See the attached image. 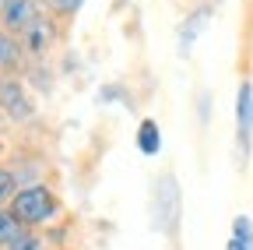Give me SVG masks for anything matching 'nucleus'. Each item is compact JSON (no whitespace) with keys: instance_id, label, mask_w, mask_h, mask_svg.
Instances as JSON below:
<instances>
[{"instance_id":"6","label":"nucleus","mask_w":253,"mask_h":250,"mask_svg":"<svg viewBox=\"0 0 253 250\" xmlns=\"http://www.w3.org/2000/svg\"><path fill=\"white\" fill-rule=\"evenodd\" d=\"M53 39H56V18L53 14H39L36 21H32V28L21 36V46H25L28 60H42L49 53Z\"/></svg>"},{"instance_id":"1","label":"nucleus","mask_w":253,"mask_h":250,"mask_svg":"<svg viewBox=\"0 0 253 250\" xmlns=\"http://www.w3.org/2000/svg\"><path fill=\"white\" fill-rule=\"evenodd\" d=\"M60 208H63L60 194L53 191V187H46V183H32V187H21V191L14 194V201H11V215L18 218V222H21L25 229L49 226L53 218L60 215Z\"/></svg>"},{"instance_id":"8","label":"nucleus","mask_w":253,"mask_h":250,"mask_svg":"<svg viewBox=\"0 0 253 250\" xmlns=\"http://www.w3.org/2000/svg\"><path fill=\"white\" fill-rule=\"evenodd\" d=\"M25 60H28V53H25L21 39L0 28V74H21Z\"/></svg>"},{"instance_id":"15","label":"nucleus","mask_w":253,"mask_h":250,"mask_svg":"<svg viewBox=\"0 0 253 250\" xmlns=\"http://www.w3.org/2000/svg\"><path fill=\"white\" fill-rule=\"evenodd\" d=\"M225 250H253V243H246V240H236V236H229Z\"/></svg>"},{"instance_id":"3","label":"nucleus","mask_w":253,"mask_h":250,"mask_svg":"<svg viewBox=\"0 0 253 250\" xmlns=\"http://www.w3.org/2000/svg\"><path fill=\"white\" fill-rule=\"evenodd\" d=\"M236 151H239V166H246L253 151V81L246 78L236 88Z\"/></svg>"},{"instance_id":"4","label":"nucleus","mask_w":253,"mask_h":250,"mask_svg":"<svg viewBox=\"0 0 253 250\" xmlns=\"http://www.w3.org/2000/svg\"><path fill=\"white\" fill-rule=\"evenodd\" d=\"M155 222L162 233H176L179 222V183L169 173L155 180Z\"/></svg>"},{"instance_id":"16","label":"nucleus","mask_w":253,"mask_h":250,"mask_svg":"<svg viewBox=\"0 0 253 250\" xmlns=\"http://www.w3.org/2000/svg\"><path fill=\"white\" fill-rule=\"evenodd\" d=\"M4 4H7V0H0V7H4Z\"/></svg>"},{"instance_id":"9","label":"nucleus","mask_w":253,"mask_h":250,"mask_svg":"<svg viewBox=\"0 0 253 250\" xmlns=\"http://www.w3.org/2000/svg\"><path fill=\"white\" fill-rule=\"evenodd\" d=\"M134 141H137L141 155H158V151H162V131H158V123H155L151 116L137 123V134H134Z\"/></svg>"},{"instance_id":"5","label":"nucleus","mask_w":253,"mask_h":250,"mask_svg":"<svg viewBox=\"0 0 253 250\" xmlns=\"http://www.w3.org/2000/svg\"><path fill=\"white\" fill-rule=\"evenodd\" d=\"M39 14H42L39 0H7V4L0 7V28L21 39V36L28 32V28H32V21H36Z\"/></svg>"},{"instance_id":"14","label":"nucleus","mask_w":253,"mask_h":250,"mask_svg":"<svg viewBox=\"0 0 253 250\" xmlns=\"http://www.w3.org/2000/svg\"><path fill=\"white\" fill-rule=\"evenodd\" d=\"M7 250H42V240H39L36 233H32V229H25V233H21V236L7 247Z\"/></svg>"},{"instance_id":"13","label":"nucleus","mask_w":253,"mask_h":250,"mask_svg":"<svg viewBox=\"0 0 253 250\" xmlns=\"http://www.w3.org/2000/svg\"><path fill=\"white\" fill-rule=\"evenodd\" d=\"M232 236L253 243V218H250V215H236V218H232Z\"/></svg>"},{"instance_id":"12","label":"nucleus","mask_w":253,"mask_h":250,"mask_svg":"<svg viewBox=\"0 0 253 250\" xmlns=\"http://www.w3.org/2000/svg\"><path fill=\"white\" fill-rule=\"evenodd\" d=\"M81 4H84V0H46V11L53 18H60V21H71L81 11Z\"/></svg>"},{"instance_id":"10","label":"nucleus","mask_w":253,"mask_h":250,"mask_svg":"<svg viewBox=\"0 0 253 250\" xmlns=\"http://www.w3.org/2000/svg\"><path fill=\"white\" fill-rule=\"evenodd\" d=\"M21 233H25V226L11 215V208H0V250H7Z\"/></svg>"},{"instance_id":"11","label":"nucleus","mask_w":253,"mask_h":250,"mask_svg":"<svg viewBox=\"0 0 253 250\" xmlns=\"http://www.w3.org/2000/svg\"><path fill=\"white\" fill-rule=\"evenodd\" d=\"M18 194V180H14V169L11 166H0V208H11Z\"/></svg>"},{"instance_id":"2","label":"nucleus","mask_w":253,"mask_h":250,"mask_svg":"<svg viewBox=\"0 0 253 250\" xmlns=\"http://www.w3.org/2000/svg\"><path fill=\"white\" fill-rule=\"evenodd\" d=\"M0 113L11 123H32L36 120V99H32L28 81L21 74H0Z\"/></svg>"},{"instance_id":"17","label":"nucleus","mask_w":253,"mask_h":250,"mask_svg":"<svg viewBox=\"0 0 253 250\" xmlns=\"http://www.w3.org/2000/svg\"><path fill=\"white\" fill-rule=\"evenodd\" d=\"M0 151H4V145H0Z\"/></svg>"},{"instance_id":"7","label":"nucleus","mask_w":253,"mask_h":250,"mask_svg":"<svg viewBox=\"0 0 253 250\" xmlns=\"http://www.w3.org/2000/svg\"><path fill=\"white\" fill-rule=\"evenodd\" d=\"M214 14V4H208V0H204V4H197L194 11H190L186 18H183V25H179V56H186L190 50H194V43H197V36L204 32V25H208V18Z\"/></svg>"}]
</instances>
